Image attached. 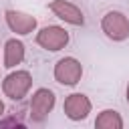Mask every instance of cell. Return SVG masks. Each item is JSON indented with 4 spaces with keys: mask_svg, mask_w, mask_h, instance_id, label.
Returning a JSON list of instances; mask_svg holds the SVG:
<instances>
[{
    "mask_svg": "<svg viewBox=\"0 0 129 129\" xmlns=\"http://www.w3.org/2000/svg\"><path fill=\"white\" fill-rule=\"evenodd\" d=\"M36 44L42 46L44 50L58 52V50H62V48L69 44V32H67L62 26L48 24V26H44V28L38 30V34H36Z\"/></svg>",
    "mask_w": 129,
    "mask_h": 129,
    "instance_id": "obj_4",
    "label": "cell"
},
{
    "mask_svg": "<svg viewBox=\"0 0 129 129\" xmlns=\"http://www.w3.org/2000/svg\"><path fill=\"white\" fill-rule=\"evenodd\" d=\"M48 8L58 20H62L67 24H73V26H83L85 24L83 10L79 6H75L73 2H69V0H52L48 4Z\"/></svg>",
    "mask_w": 129,
    "mask_h": 129,
    "instance_id": "obj_7",
    "label": "cell"
},
{
    "mask_svg": "<svg viewBox=\"0 0 129 129\" xmlns=\"http://www.w3.org/2000/svg\"><path fill=\"white\" fill-rule=\"evenodd\" d=\"M52 75H54L56 83H60L64 87H75L83 77V64L75 56H62L56 60Z\"/></svg>",
    "mask_w": 129,
    "mask_h": 129,
    "instance_id": "obj_3",
    "label": "cell"
},
{
    "mask_svg": "<svg viewBox=\"0 0 129 129\" xmlns=\"http://www.w3.org/2000/svg\"><path fill=\"white\" fill-rule=\"evenodd\" d=\"M4 20H6L8 28L18 36H26V34L34 32V28H36V18L32 14L22 12V10H12V8L6 10L4 12Z\"/></svg>",
    "mask_w": 129,
    "mask_h": 129,
    "instance_id": "obj_8",
    "label": "cell"
},
{
    "mask_svg": "<svg viewBox=\"0 0 129 129\" xmlns=\"http://www.w3.org/2000/svg\"><path fill=\"white\" fill-rule=\"evenodd\" d=\"M91 109H93V105H91L89 97L83 95V93H71L64 99V103H62V113L71 121H83V119H87L89 113H91Z\"/></svg>",
    "mask_w": 129,
    "mask_h": 129,
    "instance_id": "obj_6",
    "label": "cell"
},
{
    "mask_svg": "<svg viewBox=\"0 0 129 129\" xmlns=\"http://www.w3.org/2000/svg\"><path fill=\"white\" fill-rule=\"evenodd\" d=\"M32 87V75L28 71H12L2 81V93L10 101H22Z\"/></svg>",
    "mask_w": 129,
    "mask_h": 129,
    "instance_id": "obj_1",
    "label": "cell"
},
{
    "mask_svg": "<svg viewBox=\"0 0 129 129\" xmlns=\"http://www.w3.org/2000/svg\"><path fill=\"white\" fill-rule=\"evenodd\" d=\"M54 103H56V97L50 89H36L30 97V119L34 123H42L48 113L54 109Z\"/></svg>",
    "mask_w": 129,
    "mask_h": 129,
    "instance_id": "obj_5",
    "label": "cell"
},
{
    "mask_svg": "<svg viewBox=\"0 0 129 129\" xmlns=\"http://www.w3.org/2000/svg\"><path fill=\"white\" fill-rule=\"evenodd\" d=\"M97 129H123V119L115 109H103L95 119Z\"/></svg>",
    "mask_w": 129,
    "mask_h": 129,
    "instance_id": "obj_10",
    "label": "cell"
},
{
    "mask_svg": "<svg viewBox=\"0 0 129 129\" xmlns=\"http://www.w3.org/2000/svg\"><path fill=\"white\" fill-rule=\"evenodd\" d=\"M24 60V44L18 38H8L4 42V67L14 69Z\"/></svg>",
    "mask_w": 129,
    "mask_h": 129,
    "instance_id": "obj_9",
    "label": "cell"
},
{
    "mask_svg": "<svg viewBox=\"0 0 129 129\" xmlns=\"http://www.w3.org/2000/svg\"><path fill=\"white\" fill-rule=\"evenodd\" d=\"M101 30L105 32V36L109 40L121 42V40L129 38V18L119 10H109L101 18Z\"/></svg>",
    "mask_w": 129,
    "mask_h": 129,
    "instance_id": "obj_2",
    "label": "cell"
},
{
    "mask_svg": "<svg viewBox=\"0 0 129 129\" xmlns=\"http://www.w3.org/2000/svg\"><path fill=\"white\" fill-rule=\"evenodd\" d=\"M125 95H127V103H129V85H127V89H125Z\"/></svg>",
    "mask_w": 129,
    "mask_h": 129,
    "instance_id": "obj_12",
    "label": "cell"
},
{
    "mask_svg": "<svg viewBox=\"0 0 129 129\" xmlns=\"http://www.w3.org/2000/svg\"><path fill=\"white\" fill-rule=\"evenodd\" d=\"M2 113H4V103H2V99H0V117H2Z\"/></svg>",
    "mask_w": 129,
    "mask_h": 129,
    "instance_id": "obj_11",
    "label": "cell"
}]
</instances>
